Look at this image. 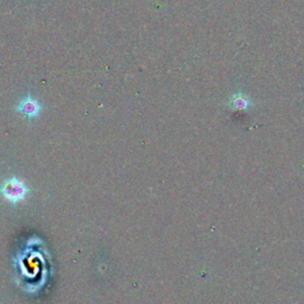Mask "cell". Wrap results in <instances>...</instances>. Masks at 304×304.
<instances>
[{
	"instance_id": "1",
	"label": "cell",
	"mask_w": 304,
	"mask_h": 304,
	"mask_svg": "<svg viewBox=\"0 0 304 304\" xmlns=\"http://www.w3.org/2000/svg\"><path fill=\"white\" fill-rule=\"evenodd\" d=\"M0 193L3 194L4 199L6 201L11 203H18L27 197L29 189L23 181L13 176L3 183Z\"/></svg>"
},
{
	"instance_id": "3",
	"label": "cell",
	"mask_w": 304,
	"mask_h": 304,
	"mask_svg": "<svg viewBox=\"0 0 304 304\" xmlns=\"http://www.w3.org/2000/svg\"><path fill=\"white\" fill-rule=\"evenodd\" d=\"M233 105H234V107L240 108V109H244V108H246L247 106H248V101H247L245 98L239 97V98H236V99H234Z\"/></svg>"
},
{
	"instance_id": "2",
	"label": "cell",
	"mask_w": 304,
	"mask_h": 304,
	"mask_svg": "<svg viewBox=\"0 0 304 304\" xmlns=\"http://www.w3.org/2000/svg\"><path fill=\"white\" fill-rule=\"evenodd\" d=\"M16 109L19 113H21V114L27 116V118L32 119L41 114L42 105L38 100H36L35 98L29 95V97H25L23 100L18 104Z\"/></svg>"
}]
</instances>
